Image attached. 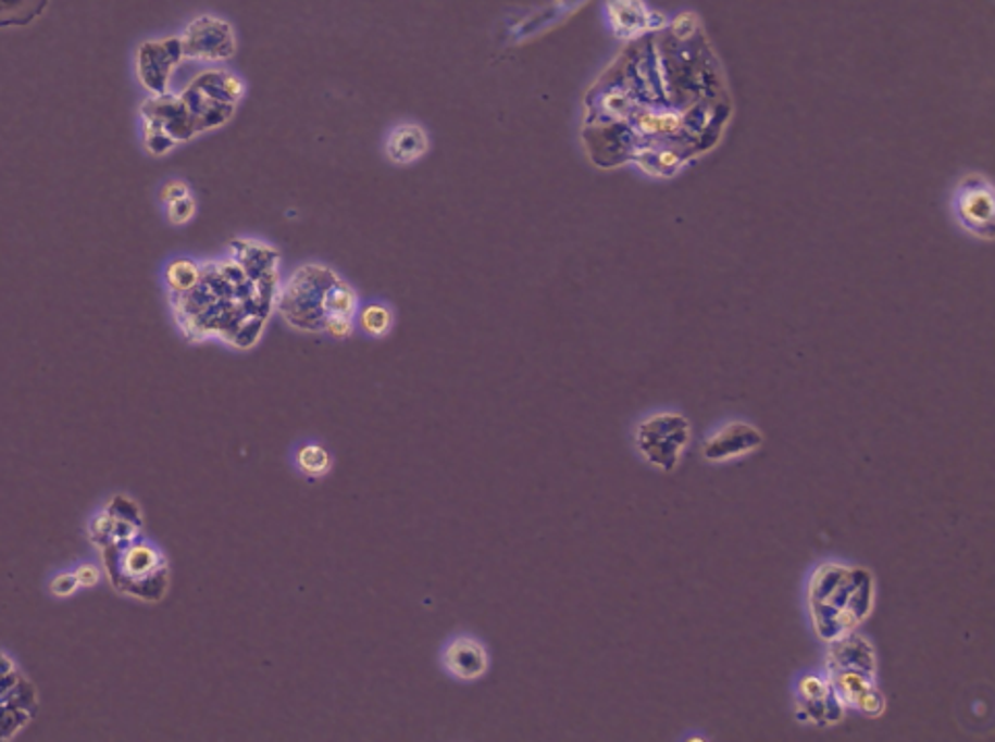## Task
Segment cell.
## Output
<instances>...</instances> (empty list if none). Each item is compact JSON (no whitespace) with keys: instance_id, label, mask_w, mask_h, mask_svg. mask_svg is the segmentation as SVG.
Instances as JSON below:
<instances>
[{"instance_id":"obj_1","label":"cell","mask_w":995,"mask_h":742,"mask_svg":"<svg viewBox=\"0 0 995 742\" xmlns=\"http://www.w3.org/2000/svg\"><path fill=\"white\" fill-rule=\"evenodd\" d=\"M809 613L822 641L855 633L875 604V581L863 567L824 563L809 581Z\"/></svg>"},{"instance_id":"obj_2","label":"cell","mask_w":995,"mask_h":742,"mask_svg":"<svg viewBox=\"0 0 995 742\" xmlns=\"http://www.w3.org/2000/svg\"><path fill=\"white\" fill-rule=\"evenodd\" d=\"M133 538H116L100 546L108 577L119 592L160 600L166 588V561L151 544H133Z\"/></svg>"},{"instance_id":"obj_3","label":"cell","mask_w":995,"mask_h":742,"mask_svg":"<svg viewBox=\"0 0 995 742\" xmlns=\"http://www.w3.org/2000/svg\"><path fill=\"white\" fill-rule=\"evenodd\" d=\"M245 96L242 81L231 71H206L195 77L181 93L199 133L224 127L234 116L236 104Z\"/></svg>"},{"instance_id":"obj_4","label":"cell","mask_w":995,"mask_h":742,"mask_svg":"<svg viewBox=\"0 0 995 742\" xmlns=\"http://www.w3.org/2000/svg\"><path fill=\"white\" fill-rule=\"evenodd\" d=\"M692 441V425L683 414L664 412L642 420L636 428L637 451L648 464L673 471Z\"/></svg>"},{"instance_id":"obj_5","label":"cell","mask_w":995,"mask_h":742,"mask_svg":"<svg viewBox=\"0 0 995 742\" xmlns=\"http://www.w3.org/2000/svg\"><path fill=\"white\" fill-rule=\"evenodd\" d=\"M146 148L151 155H164L178 143H187L197 135L189 110L181 96L162 93L141 106Z\"/></svg>"},{"instance_id":"obj_6","label":"cell","mask_w":995,"mask_h":742,"mask_svg":"<svg viewBox=\"0 0 995 742\" xmlns=\"http://www.w3.org/2000/svg\"><path fill=\"white\" fill-rule=\"evenodd\" d=\"M954 219L962 230L992 240L995 224V197L992 183L983 174H967L953 194Z\"/></svg>"},{"instance_id":"obj_7","label":"cell","mask_w":995,"mask_h":742,"mask_svg":"<svg viewBox=\"0 0 995 742\" xmlns=\"http://www.w3.org/2000/svg\"><path fill=\"white\" fill-rule=\"evenodd\" d=\"M38 709L36 687L23 677L15 664L0 654V741L15 737L34 720Z\"/></svg>"},{"instance_id":"obj_8","label":"cell","mask_w":995,"mask_h":742,"mask_svg":"<svg viewBox=\"0 0 995 742\" xmlns=\"http://www.w3.org/2000/svg\"><path fill=\"white\" fill-rule=\"evenodd\" d=\"M183 54L192 61L224 63L236 54V38L233 25L213 15H201L192 20L181 36Z\"/></svg>"},{"instance_id":"obj_9","label":"cell","mask_w":995,"mask_h":742,"mask_svg":"<svg viewBox=\"0 0 995 742\" xmlns=\"http://www.w3.org/2000/svg\"><path fill=\"white\" fill-rule=\"evenodd\" d=\"M183 42L181 38H166L144 42L137 50V77L141 86L153 96L169 93L170 77L174 68L183 63Z\"/></svg>"},{"instance_id":"obj_10","label":"cell","mask_w":995,"mask_h":742,"mask_svg":"<svg viewBox=\"0 0 995 742\" xmlns=\"http://www.w3.org/2000/svg\"><path fill=\"white\" fill-rule=\"evenodd\" d=\"M828 682L845 707H853L868 718H880L886 712V700L875 684V672L861 668L830 670Z\"/></svg>"},{"instance_id":"obj_11","label":"cell","mask_w":995,"mask_h":742,"mask_svg":"<svg viewBox=\"0 0 995 742\" xmlns=\"http://www.w3.org/2000/svg\"><path fill=\"white\" fill-rule=\"evenodd\" d=\"M605 17L617 38L634 40L646 32L667 25L664 15L652 11L644 0H607Z\"/></svg>"},{"instance_id":"obj_12","label":"cell","mask_w":995,"mask_h":742,"mask_svg":"<svg viewBox=\"0 0 995 742\" xmlns=\"http://www.w3.org/2000/svg\"><path fill=\"white\" fill-rule=\"evenodd\" d=\"M799 720L832 726L845 718V705L828 680L804 677L799 680Z\"/></svg>"},{"instance_id":"obj_13","label":"cell","mask_w":995,"mask_h":742,"mask_svg":"<svg viewBox=\"0 0 995 742\" xmlns=\"http://www.w3.org/2000/svg\"><path fill=\"white\" fill-rule=\"evenodd\" d=\"M763 443L762 432L747 423H729L706 439L701 453L708 462H726L754 453Z\"/></svg>"},{"instance_id":"obj_14","label":"cell","mask_w":995,"mask_h":742,"mask_svg":"<svg viewBox=\"0 0 995 742\" xmlns=\"http://www.w3.org/2000/svg\"><path fill=\"white\" fill-rule=\"evenodd\" d=\"M444 666L453 679H481L488 670L487 650L474 637H456L444 650Z\"/></svg>"},{"instance_id":"obj_15","label":"cell","mask_w":995,"mask_h":742,"mask_svg":"<svg viewBox=\"0 0 995 742\" xmlns=\"http://www.w3.org/2000/svg\"><path fill=\"white\" fill-rule=\"evenodd\" d=\"M431 149V139L428 133L421 127L419 123H402L398 127L391 128L387 139H385V158L394 166H412Z\"/></svg>"},{"instance_id":"obj_16","label":"cell","mask_w":995,"mask_h":742,"mask_svg":"<svg viewBox=\"0 0 995 742\" xmlns=\"http://www.w3.org/2000/svg\"><path fill=\"white\" fill-rule=\"evenodd\" d=\"M48 7V0H0V27L29 25Z\"/></svg>"},{"instance_id":"obj_17","label":"cell","mask_w":995,"mask_h":742,"mask_svg":"<svg viewBox=\"0 0 995 742\" xmlns=\"http://www.w3.org/2000/svg\"><path fill=\"white\" fill-rule=\"evenodd\" d=\"M199 276H201V269L199 265L191 261V259H176L172 261L166 269V281H169L170 290L176 292V294H185L192 290L199 281Z\"/></svg>"},{"instance_id":"obj_18","label":"cell","mask_w":995,"mask_h":742,"mask_svg":"<svg viewBox=\"0 0 995 742\" xmlns=\"http://www.w3.org/2000/svg\"><path fill=\"white\" fill-rule=\"evenodd\" d=\"M360 327L364 329V334L373 336V338H382L385 336L391 325H394V315L391 311L385 306V304H380V302H373V304H366L359 315Z\"/></svg>"},{"instance_id":"obj_19","label":"cell","mask_w":995,"mask_h":742,"mask_svg":"<svg viewBox=\"0 0 995 742\" xmlns=\"http://www.w3.org/2000/svg\"><path fill=\"white\" fill-rule=\"evenodd\" d=\"M637 128L644 135L671 137V135H677V130H681V121H679L677 114H662V112L660 114H644L637 121Z\"/></svg>"},{"instance_id":"obj_20","label":"cell","mask_w":995,"mask_h":742,"mask_svg":"<svg viewBox=\"0 0 995 742\" xmlns=\"http://www.w3.org/2000/svg\"><path fill=\"white\" fill-rule=\"evenodd\" d=\"M297 466L307 476H323L332 466V462L325 449L319 445H304L298 449Z\"/></svg>"},{"instance_id":"obj_21","label":"cell","mask_w":995,"mask_h":742,"mask_svg":"<svg viewBox=\"0 0 995 742\" xmlns=\"http://www.w3.org/2000/svg\"><path fill=\"white\" fill-rule=\"evenodd\" d=\"M639 166L644 171L650 172V174H658V176H671L681 168V160H679L677 153L671 151V149H660V151H652V153H646V160L639 162Z\"/></svg>"},{"instance_id":"obj_22","label":"cell","mask_w":995,"mask_h":742,"mask_svg":"<svg viewBox=\"0 0 995 742\" xmlns=\"http://www.w3.org/2000/svg\"><path fill=\"white\" fill-rule=\"evenodd\" d=\"M195 210H197V203H195L192 194H187V197H183V199H178V201H172V203L166 205L170 224L183 226V224L191 222Z\"/></svg>"},{"instance_id":"obj_23","label":"cell","mask_w":995,"mask_h":742,"mask_svg":"<svg viewBox=\"0 0 995 742\" xmlns=\"http://www.w3.org/2000/svg\"><path fill=\"white\" fill-rule=\"evenodd\" d=\"M321 329L327 331V334H329L332 338H336V340H344V338H350V336H352L355 325H352V318L350 317L332 315V317H327L323 320V327H321Z\"/></svg>"},{"instance_id":"obj_24","label":"cell","mask_w":995,"mask_h":742,"mask_svg":"<svg viewBox=\"0 0 995 742\" xmlns=\"http://www.w3.org/2000/svg\"><path fill=\"white\" fill-rule=\"evenodd\" d=\"M77 588H79V581H77L75 573H64V575H59V577L52 581V586H50L52 594L61 595V598H64V595L73 594Z\"/></svg>"},{"instance_id":"obj_25","label":"cell","mask_w":995,"mask_h":742,"mask_svg":"<svg viewBox=\"0 0 995 742\" xmlns=\"http://www.w3.org/2000/svg\"><path fill=\"white\" fill-rule=\"evenodd\" d=\"M187 194H191V191H189V187H187L185 183L172 180V183H169V185L162 189V194H160V197H162V201L169 205L172 201H178V199H183V197H187Z\"/></svg>"},{"instance_id":"obj_26","label":"cell","mask_w":995,"mask_h":742,"mask_svg":"<svg viewBox=\"0 0 995 742\" xmlns=\"http://www.w3.org/2000/svg\"><path fill=\"white\" fill-rule=\"evenodd\" d=\"M75 577H77L79 586H84V588H94V586L100 581V571H98V567H94V565H82V567L75 571Z\"/></svg>"}]
</instances>
